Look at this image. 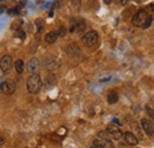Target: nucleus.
I'll return each mask as SVG.
<instances>
[{
	"instance_id": "obj_25",
	"label": "nucleus",
	"mask_w": 154,
	"mask_h": 148,
	"mask_svg": "<svg viewBox=\"0 0 154 148\" xmlns=\"http://www.w3.org/2000/svg\"><path fill=\"white\" fill-rule=\"evenodd\" d=\"M4 11H5V7L4 6H0V13H2Z\"/></svg>"
},
{
	"instance_id": "obj_23",
	"label": "nucleus",
	"mask_w": 154,
	"mask_h": 148,
	"mask_svg": "<svg viewBox=\"0 0 154 148\" xmlns=\"http://www.w3.org/2000/svg\"><path fill=\"white\" fill-rule=\"evenodd\" d=\"M4 143H5V137L2 135H0V146L4 145Z\"/></svg>"
},
{
	"instance_id": "obj_10",
	"label": "nucleus",
	"mask_w": 154,
	"mask_h": 148,
	"mask_svg": "<svg viewBox=\"0 0 154 148\" xmlns=\"http://www.w3.org/2000/svg\"><path fill=\"white\" fill-rule=\"evenodd\" d=\"M106 134H107V135H109L110 137L115 139V140H119V139L122 136V131H121V129H119V128H116V127H113V126L107 128Z\"/></svg>"
},
{
	"instance_id": "obj_2",
	"label": "nucleus",
	"mask_w": 154,
	"mask_h": 148,
	"mask_svg": "<svg viewBox=\"0 0 154 148\" xmlns=\"http://www.w3.org/2000/svg\"><path fill=\"white\" fill-rule=\"evenodd\" d=\"M149 17V14L147 13V11H145V10H139L136 13L134 14V17H133V24H134L135 26H137V27H142L143 26V24L146 23V20L148 19Z\"/></svg>"
},
{
	"instance_id": "obj_18",
	"label": "nucleus",
	"mask_w": 154,
	"mask_h": 148,
	"mask_svg": "<svg viewBox=\"0 0 154 148\" xmlns=\"http://www.w3.org/2000/svg\"><path fill=\"white\" fill-rule=\"evenodd\" d=\"M65 33H66V29H65V27H59V30L57 31L58 36H60V37H64V36H65Z\"/></svg>"
},
{
	"instance_id": "obj_21",
	"label": "nucleus",
	"mask_w": 154,
	"mask_h": 148,
	"mask_svg": "<svg viewBox=\"0 0 154 148\" xmlns=\"http://www.w3.org/2000/svg\"><path fill=\"white\" fill-rule=\"evenodd\" d=\"M147 111H148V113H149V115H151V117H152V119H153V110H152V108H149V107H147Z\"/></svg>"
},
{
	"instance_id": "obj_11",
	"label": "nucleus",
	"mask_w": 154,
	"mask_h": 148,
	"mask_svg": "<svg viewBox=\"0 0 154 148\" xmlns=\"http://www.w3.org/2000/svg\"><path fill=\"white\" fill-rule=\"evenodd\" d=\"M122 136H123L126 143H128V145H131V146H135V145L137 143V137L135 136L133 133H131V131H127V133L122 134Z\"/></svg>"
},
{
	"instance_id": "obj_1",
	"label": "nucleus",
	"mask_w": 154,
	"mask_h": 148,
	"mask_svg": "<svg viewBox=\"0 0 154 148\" xmlns=\"http://www.w3.org/2000/svg\"><path fill=\"white\" fill-rule=\"evenodd\" d=\"M26 88H27V91L30 94H37L42 88V78L38 74H33L31 75L29 78H27V82H26Z\"/></svg>"
},
{
	"instance_id": "obj_15",
	"label": "nucleus",
	"mask_w": 154,
	"mask_h": 148,
	"mask_svg": "<svg viewBox=\"0 0 154 148\" xmlns=\"http://www.w3.org/2000/svg\"><path fill=\"white\" fill-rule=\"evenodd\" d=\"M117 101H119V96H117V94H116L115 91H110L109 95H108V103H110V104H115Z\"/></svg>"
},
{
	"instance_id": "obj_26",
	"label": "nucleus",
	"mask_w": 154,
	"mask_h": 148,
	"mask_svg": "<svg viewBox=\"0 0 154 148\" xmlns=\"http://www.w3.org/2000/svg\"><path fill=\"white\" fill-rule=\"evenodd\" d=\"M136 1H137V2H141V1H143V0H136Z\"/></svg>"
},
{
	"instance_id": "obj_22",
	"label": "nucleus",
	"mask_w": 154,
	"mask_h": 148,
	"mask_svg": "<svg viewBox=\"0 0 154 148\" xmlns=\"http://www.w3.org/2000/svg\"><path fill=\"white\" fill-rule=\"evenodd\" d=\"M129 1H131V0H121V5H122V6H126Z\"/></svg>"
},
{
	"instance_id": "obj_8",
	"label": "nucleus",
	"mask_w": 154,
	"mask_h": 148,
	"mask_svg": "<svg viewBox=\"0 0 154 148\" xmlns=\"http://www.w3.org/2000/svg\"><path fill=\"white\" fill-rule=\"evenodd\" d=\"M93 148H114V145L108 139H96L93 143Z\"/></svg>"
},
{
	"instance_id": "obj_12",
	"label": "nucleus",
	"mask_w": 154,
	"mask_h": 148,
	"mask_svg": "<svg viewBox=\"0 0 154 148\" xmlns=\"http://www.w3.org/2000/svg\"><path fill=\"white\" fill-rule=\"evenodd\" d=\"M45 66H46L50 71H52V70H56V69H58V68L60 66V63H59V60H58V59L50 58V59H48V60H46Z\"/></svg>"
},
{
	"instance_id": "obj_3",
	"label": "nucleus",
	"mask_w": 154,
	"mask_h": 148,
	"mask_svg": "<svg viewBox=\"0 0 154 148\" xmlns=\"http://www.w3.org/2000/svg\"><path fill=\"white\" fill-rule=\"evenodd\" d=\"M98 40V35H97L96 31H89L88 33H85L83 37H82V42L85 46H93L95 45Z\"/></svg>"
},
{
	"instance_id": "obj_20",
	"label": "nucleus",
	"mask_w": 154,
	"mask_h": 148,
	"mask_svg": "<svg viewBox=\"0 0 154 148\" xmlns=\"http://www.w3.org/2000/svg\"><path fill=\"white\" fill-rule=\"evenodd\" d=\"M17 33H18L17 36H18V37H20L21 39H25V38H26V35H25V33H24L21 30H18V31H17Z\"/></svg>"
},
{
	"instance_id": "obj_6",
	"label": "nucleus",
	"mask_w": 154,
	"mask_h": 148,
	"mask_svg": "<svg viewBox=\"0 0 154 148\" xmlns=\"http://www.w3.org/2000/svg\"><path fill=\"white\" fill-rule=\"evenodd\" d=\"M26 69H27V71L31 75L37 74L39 71V69H40V63H39V60L37 58H31V59L29 60L27 65H26Z\"/></svg>"
},
{
	"instance_id": "obj_24",
	"label": "nucleus",
	"mask_w": 154,
	"mask_h": 148,
	"mask_svg": "<svg viewBox=\"0 0 154 148\" xmlns=\"http://www.w3.org/2000/svg\"><path fill=\"white\" fill-rule=\"evenodd\" d=\"M103 1H104V4H106V5H110L114 0H103Z\"/></svg>"
},
{
	"instance_id": "obj_14",
	"label": "nucleus",
	"mask_w": 154,
	"mask_h": 148,
	"mask_svg": "<svg viewBox=\"0 0 154 148\" xmlns=\"http://www.w3.org/2000/svg\"><path fill=\"white\" fill-rule=\"evenodd\" d=\"M14 69H16V71H17L18 74H21V72L24 71V69H25V64H24V62H23L21 59L16 60V63H14Z\"/></svg>"
},
{
	"instance_id": "obj_4",
	"label": "nucleus",
	"mask_w": 154,
	"mask_h": 148,
	"mask_svg": "<svg viewBox=\"0 0 154 148\" xmlns=\"http://www.w3.org/2000/svg\"><path fill=\"white\" fill-rule=\"evenodd\" d=\"M13 66V60H12V57L8 55L2 56L0 58V69L4 71V72H10L11 69Z\"/></svg>"
},
{
	"instance_id": "obj_13",
	"label": "nucleus",
	"mask_w": 154,
	"mask_h": 148,
	"mask_svg": "<svg viewBox=\"0 0 154 148\" xmlns=\"http://www.w3.org/2000/svg\"><path fill=\"white\" fill-rule=\"evenodd\" d=\"M57 38H58L57 31H51V32H49V33L45 36V42L49 43V44H54V43L57 40Z\"/></svg>"
},
{
	"instance_id": "obj_16",
	"label": "nucleus",
	"mask_w": 154,
	"mask_h": 148,
	"mask_svg": "<svg viewBox=\"0 0 154 148\" xmlns=\"http://www.w3.org/2000/svg\"><path fill=\"white\" fill-rule=\"evenodd\" d=\"M45 82H46L49 85H55L56 82H57V79H56V77L54 76V74H50V75H48V77L45 78Z\"/></svg>"
},
{
	"instance_id": "obj_17",
	"label": "nucleus",
	"mask_w": 154,
	"mask_h": 148,
	"mask_svg": "<svg viewBox=\"0 0 154 148\" xmlns=\"http://www.w3.org/2000/svg\"><path fill=\"white\" fill-rule=\"evenodd\" d=\"M81 5H82L81 0H71V7L74 8V11L78 12L81 10Z\"/></svg>"
},
{
	"instance_id": "obj_9",
	"label": "nucleus",
	"mask_w": 154,
	"mask_h": 148,
	"mask_svg": "<svg viewBox=\"0 0 154 148\" xmlns=\"http://www.w3.org/2000/svg\"><path fill=\"white\" fill-rule=\"evenodd\" d=\"M85 30V23L82 20H78L77 23H74V25H71L70 32L72 35H79Z\"/></svg>"
},
{
	"instance_id": "obj_19",
	"label": "nucleus",
	"mask_w": 154,
	"mask_h": 148,
	"mask_svg": "<svg viewBox=\"0 0 154 148\" xmlns=\"http://www.w3.org/2000/svg\"><path fill=\"white\" fill-rule=\"evenodd\" d=\"M151 24H152V17L149 16L148 19L146 20V23L143 24V26H142V27H143V29H147V27H149V26H151Z\"/></svg>"
},
{
	"instance_id": "obj_5",
	"label": "nucleus",
	"mask_w": 154,
	"mask_h": 148,
	"mask_svg": "<svg viewBox=\"0 0 154 148\" xmlns=\"http://www.w3.org/2000/svg\"><path fill=\"white\" fill-rule=\"evenodd\" d=\"M0 90L5 95H12L16 91V83L13 81H4L0 83Z\"/></svg>"
},
{
	"instance_id": "obj_7",
	"label": "nucleus",
	"mask_w": 154,
	"mask_h": 148,
	"mask_svg": "<svg viewBox=\"0 0 154 148\" xmlns=\"http://www.w3.org/2000/svg\"><path fill=\"white\" fill-rule=\"evenodd\" d=\"M141 126H142L145 133H146L148 136H153L154 126H153V122H152L151 120H148V119H142V120H141Z\"/></svg>"
}]
</instances>
